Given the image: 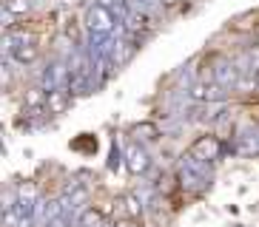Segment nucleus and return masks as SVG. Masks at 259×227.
Returning <instances> with one entry per match:
<instances>
[{"label": "nucleus", "mask_w": 259, "mask_h": 227, "mask_svg": "<svg viewBox=\"0 0 259 227\" xmlns=\"http://www.w3.org/2000/svg\"><path fill=\"white\" fill-rule=\"evenodd\" d=\"M180 182L188 190H202L208 185V162H202V159L188 153L183 159V165H180Z\"/></svg>", "instance_id": "nucleus-1"}, {"label": "nucleus", "mask_w": 259, "mask_h": 227, "mask_svg": "<svg viewBox=\"0 0 259 227\" xmlns=\"http://www.w3.org/2000/svg\"><path fill=\"white\" fill-rule=\"evenodd\" d=\"M114 12H108L106 6H100V3H94L89 12H85V29H89V34H100V37H106V34H111L114 31Z\"/></svg>", "instance_id": "nucleus-2"}, {"label": "nucleus", "mask_w": 259, "mask_h": 227, "mask_svg": "<svg viewBox=\"0 0 259 227\" xmlns=\"http://www.w3.org/2000/svg\"><path fill=\"white\" fill-rule=\"evenodd\" d=\"M188 97L197 99V102H222V99H225V88L217 85L213 80H211V83L202 80V83H194L188 88Z\"/></svg>", "instance_id": "nucleus-3"}, {"label": "nucleus", "mask_w": 259, "mask_h": 227, "mask_svg": "<svg viewBox=\"0 0 259 227\" xmlns=\"http://www.w3.org/2000/svg\"><path fill=\"white\" fill-rule=\"evenodd\" d=\"M236 74H239V68H236L231 60H225V57H220V60L213 63L211 80H213L217 85H222V88H234V85H236Z\"/></svg>", "instance_id": "nucleus-4"}, {"label": "nucleus", "mask_w": 259, "mask_h": 227, "mask_svg": "<svg viewBox=\"0 0 259 227\" xmlns=\"http://www.w3.org/2000/svg\"><path fill=\"white\" fill-rule=\"evenodd\" d=\"M220 151H222V145H220V139L217 136H199L197 142L191 145V156H197V159H202V162H211V159H217L220 156Z\"/></svg>", "instance_id": "nucleus-5"}, {"label": "nucleus", "mask_w": 259, "mask_h": 227, "mask_svg": "<svg viewBox=\"0 0 259 227\" xmlns=\"http://www.w3.org/2000/svg\"><path fill=\"white\" fill-rule=\"evenodd\" d=\"M148 153H145V148L143 145H137V142H131L128 145V151H125V167H128L134 176H143L145 171H148Z\"/></svg>", "instance_id": "nucleus-6"}, {"label": "nucleus", "mask_w": 259, "mask_h": 227, "mask_svg": "<svg viewBox=\"0 0 259 227\" xmlns=\"http://www.w3.org/2000/svg\"><path fill=\"white\" fill-rule=\"evenodd\" d=\"M71 105V94L69 88H54L46 94V111L52 114V117H60V114H66Z\"/></svg>", "instance_id": "nucleus-7"}, {"label": "nucleus", "mask_w": 259, "mask_h": 227, "mask_svg": "<svg viewBox=\"0 0 259 227\" xmlns=\"http://www.w3.org/2000/svg\"><path fill=\"white\" fill-rule=\"evenodd\" d=\"M145 20H148V17H145V12H140V9H128V12H125V15H122V29L128 31V34H137L140 29H145Z\"/></svg>", "instance_id": "nucleus-8"}, {"label": "nucleus", "mask_w": 259, "mask_h": 227, "mask_svg": "<svg viewBox=\"0 0 259 227\" xmlns=\"http://www.w3.org/2000/svg\"><path fill=\"white\" fill-rule=\"evenodd\" d=\"M131 134L137 136V139H143V142H154V139L160 136V128H157L154 122H140V125H134Z\"/></svg>", "instance_id": "nucleus-9"}, {"label": "nucleus", "mask_w": 259, "mask_h": 227, "mask_svg": "<svg viewBox=\"0 0 259 227\" xmlns=\"http://www.w3.org/2000/svg\"><path fill=\"white\" fill-rule=\"evenodd\" d=\"M77 227H103V216H100L94 207L80 213V219H77Z\"/></svg>", "instance_id": "nucleus-10"}, {"label": "nucleus", "mask_w": 259, "mask_h": 227, "mask_svg": "<svg viewBox=\"0 0 259 227\" xmlns=\"http://www.w3.org/2000/svg\"><path fill=\"white\" fill-rule=\"evenodd\" d=\"M15 60L17 63H34V60H37V45H34V43H23L15 51Z\"/></svg>", "instance_id": "nucleus-11"}, {"label": "nucleus", "mask_w": 259, "mask_h": 227, "mask_svg": "<svg viewBox=\"0 0 259 227\" xmlns=\"http://www.w3.org/2000/svg\"><path fill=\"white\" fill-rule=\"evenodd\" d=\"M122 204H125V216L140 219V213H143V202H140V196H125V199H122Z\"/></svg>", "instance_id": "nucleus-12"}, {"label": "nucleus", "mask_w": 259, "mask_h": 227, "mask_svg": "<svg viewBox=\"0 0 259 227\" xmlns=\"http://www.w3.org/2000/svg\"><path fill=\"white\" fill-rule=\"evenodd\" d=\"M6 9L12 12V15H29L31 0H6Z\"/></svg>", "instance_id": "nucleus-13"}, {"label": "nucleus", "mask_w": 259, "mask_h": 227, "mask_svg": "<svg viewBox=\"0 0 259 227\" xmlns=\"http://www.w3.org/2000/svg\"><path fill=\"white\" fill-rule=\"evenodd\" d=\"M114 227H143L140 224V219H131V216H122V219H117Z\"/></svg>", "instance_id": "nucleus-14"}, {"label": "nucleus", "mask_w": 259, "mask_h": 227, "mask_svg": "<svg viewBox=\"0 0 259 227\" xmlns=\"http://www.w3.org/2000/svg\"><path fill=\"white\" fill-rule=\"evenodd\" d=\"M162 6L165 9H174V6H180V3H183V0H160Z\"/></svg>", "instance_id": "nucleus-15"}, {"label": "nucleus", "mask_w": 259, "mask_h": 227, "mask_svg": "<svg viewBox=\"0 0 259 227\" xmlns=\"http://www.w3.org/2000/svg\"><path fill=\"white\" fill-rule=\"evenodd\" d=\"M256 85H259V71H256Z\"/></svg>", "instance_id": "nucleus-16"}]
</instances>
